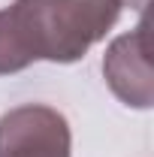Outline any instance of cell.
Masks as SVG:
<instances>
[{"instance_id": "cell-2", "label": "cell", "mask_w": 154, "mask_h": 157, "mask_svg": "<svg viewBox=\"0 0 154 157\" xmlns=\"http://www.w3.org/2000/svg\"><path fill=\"white\" fill-rule=\"evenodd\" d=\"M0 157H73V133L58 109L24 103L0 115Z\"/></svg>"}, {"instance_id": "cell-1", "label": "cell", "mask_w": 154, "mask_h": 157, "mask_svg": "<svg viewBox=\"0 0 154 157\" xmlns=\"http://www.w3.org/2000/svg\"><path fill=\"white\" fill-rule=\"evenodd\" d=\"M124 0H15L0 9V76L37 60L85 58L121 18Z\"/></svg>"}, {"instance_id": "cell-3", "label": "cell", "mask_w": 154, "mask_h": 157, "mask_svg": "<svg viewBox=\"0 0 154 157\" xmlns=\"http://www.w3.org/2000/svg\"><path fill=\"white\" fill-rule=\"evenodd\" d=\"M145 42H148V33H145V18H142L139 27L118 36L103 55V76L109 82L112 94L124 106H133V109H148L154 103L151 63H148Z\"/></svg>"}]
</instances>
